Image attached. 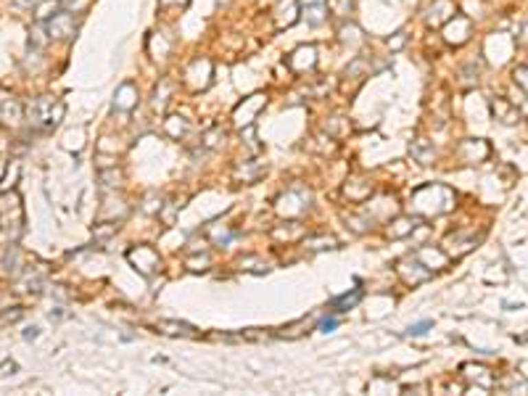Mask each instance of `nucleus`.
<instances>
[{
    "label": "nucleus",
    "mask_w": 528,
    "mask_h": 396,
    "mask_svg": "<svg viewBox=\"0 0 528 396\" xmlns=\"http://www.w3.org/2000/svg\"><path fill=\"white\" fill-rule=\"evenodd\" d=\"M455 193L446 188V185H423L412 193V209L417 217H439V214H446L449 209L455 207Z\"/></svg>",
    "instance_id": "f257e3e1"
},
{
    "label": "nucleus",
    "mask_w": 528,
    "mask_h": 396,
    "mask_svg": "<svg viewBox=\"0 0 528 396\" xmlns=\"http://www.w3.org/2000/svg\"><path fill=\"white\" fill-rule=\"evenodd\" d=\"M64 104L53 95H40L27 106V121L34 130H53L58 121L64 119Z\"/></svg>",
    "instance_id": "f03ea898"
},
{
    "label": "nucleus",
    "mask_w": 528,
    "mask_h": 396,
    "mask_svg": "<svg viewBox=\"0 0 528 396\" xmlns=\"http://www.w3.org/2000/svg\"><path fill=\"white\" fill-rule=\"evenodd\" d=\"M21 224H24V209H21V198L19 193H5L0 198V227H14V235L21 233Z\"/></svg>",
    "instance_id": "7ed1b4c3"
},
{
    "label": "nucleus",
    "mask_w": 528,
    "mask_h": 396,
    "mask_svg": "<svg viewBox=\"0 0 528 396\" xmlns=\"http://www.w3.org/2000/svg\"><path fill=\"white\" fill-rule=\"evenodd\" d=\"M127 259H130V264L135 267L140 275L151 277L161 267V257L156 254V248L151 246H135V248H130L127 251Z\"/></svg>",
    "instance_id": "20e7f679"
},
{
    "label": "nucleus",
    "mask_w": 528,
    "mask_h": 396,
    "mask_svg": "<svg viewBox=\"0 0 528 396\" xmlns=\"http://www.w3.org/2000/svg\"><path fill=\"white\" fill-rule=\"evenodd\" d=\"M211 61L209 58H196V61H190L185 69V82L190 90H196V93H201L209 87L211 82Z\"/></svg>",
    "instance_id": "39448f33"
},
{
    "label": "nucleus",
    "mask_w": 528,
    "mask_h": 396,
    "mask_svg": "<svg viewBox=\"0 0 528 396\" xmlns=\"http://www.w3.org/2000/svg\"><path fill=\"white\" fill-rule=\"evenodd\" d=\"M77 32V19L71 11H58L53 19H48V37L53 40H69Z\"/></svg>",
    "instance_id": "423d86ee"
},
{
    "label": "nucleus",
    "mask_w": 528,
    "mask_h": 396,
    "mask_svg": "<svg viewBox=\"0 0 528 396\" xmlns=\"http://www.w3.org/2000/svg\"><path fill=\"white\" fill-rule=\"evenodd\" d=\"M264 104H267V95H262V93H256V95H251V98H243V104L236 108V124L238 127H246V124H254L256 119V114L264 108Z\"/></svg>",
    "instance_id": "0eeeda50"
},
{
    "label": "nucleus",
    "mask_w": 528,
    "mask_h": 396,
    "mask_svg": "<svg viewBox=\"0 0 528 396\" xmlns=\"http://www.w3.org/2000/svg\"><path fill=\"white\" fill-rule=\"evenodd\" d=\"M468 37H470V21L465 16H457V14H455V16L444 24V40H446L449 45H462V43H468Z\"/></svg>",
    "instance_id": "6e6552de"
},
{
    "label": "nucleus",
    "mask_w": 528,
    "mask_h": 396,
    "mask_svg": "<svg viewBox=\"0 0 528 396\" xmlns=\"http://www.w3.org/2000/svg\"><path fill=\"white\" fill-rule=\"evenodd\" d=\"M288 67L296 71V74H304V71L314 69V67H317V51H314V45L296 48V51L288 56Z\"/></svg>",
    "instance_id": "1a4fd4ad"
},
{
    "label": "nucleus",
    "mask_w": 528,
    "mask_h": 396,
    "mask_svg": "<svg viewBox=\"0 0 528 396\" xmlns=\"http://www.w3.org/2000/svg\"><path fill=\"white\" fill-rule=\"evenodd\" d=\"M396 272H399V277H402L407 286L426 283L428 277H431V270H428V267H423L420 261H412V259H404V261H399V264H396Z\"/></svg>",
    "instance_id": "9d476101"
},
{
    "label": "nucleus",
    "mask_w": 528,
    "mask_h": 396,
    "mask_svg": "<svg viewBox=\"0 0 528 396\" xmlns=\"http://www.w3.org/2000/svg\"><path fill=\"white\" fill-rule=\"evenodd\" d=\"M299 0H280L277 8H275V27L277 30H286L290 27L296 19H299Z\"/></svg>",
    "instance_id": "9b49d317"
},
{
    "label": "nucleus",
    "mask_w": 528,
    "mask_h": 396,
    "mask_svg": "<svg viewBox=\"0 0 528 396\" xmlns=\"http://www.w3.org/2000/svg\"><path fill=\"white\" fill-rule=\"evenodd\" d=\"M457 14V8H455V3L452 0H433V5L428 8V24L431 27H439V24H446L449 19Z\"/></svg>",
    "instance_id": "f8f14e48"
},
{
    "label": "nucleus",
    "mask_w": 528,
    "mask_h": 396,
    "mask_svg": "<svg viewBox=\"0 0 528 396\" xmlns=\"http://www.w3.org/2000/svg\"><path fill=\"white\" fill-rule=\"evenodd\" d=\"M137 106V87L133 82H122L114 93V108L117 111H133Z\"/></svg>",
    "instance_id": "ddd939ff"
},
{
    "label": "nucleus",
    "mask_w": 528,
    "mask_h": 396,
    "mask_svg": "<svg viewBox=\"0 0 528 396\" xmlns=\"http://www.w3.org/2000/svg\"><path fill=\"white\" fill-rule=\"evenodd\" d=\"M373 183H367V180H349L346 185H343V193H346V198L352 201V204H362V201H367L370 196H373Z\"/></svg>",
    "instance_id": "4468645a"
},
{
    "label": "nucleus",
    "mask_w": 528,
    "mask_h": 396,
    "mask_svg": "<svg viewBox=\"0 0 528 396\" xmlns=\"http://www.w3.org/2000/svg\"><path fill=\"white\" fill-rule=\"evenodd\" d=\"M0 267H3V275L16 277L21 272V251H19L16 243H8L5 251H3V259H0Z\"/></svg>",
    "instance_id": "2eb2a0df"
},
{
    "label": "nucleus",
    "mask_w": 528,
    "mask_h": 396,
    "mask_svg": "<svg viewBox=\"0 0 528 396\" xmlns=\"http://www.w3.org/2000/svg\"><path fill=\"white\" fill-rule=\"evenodd\" d=\"M415 257L428 270H444V264H446V254L439 251V248H433V246H420Z\"/></svg>",
    "instance_id": "dca6fc26"
},
{
    "label": "nucleus",
    "mask_w": 528,
    "mask_h": 396,
    "mask_svg": "<svg viewBox=\"0 0 528 396\" xmlns=\"http://www.w3.org/2000/svg\"><path fill=\"white\" fill-rule=\"evenodd\" d=\"M0 117H3L5 124H16V121L24 117L21 104H19L14 95H8V93H0Z\"/></svg>",
    "instance_id": "f3484780"
},
{
    "label": "nucleus",
    "mask_w": 528,
    "mask_h": 396,
    "mask_svg": "<svg viewBox=\"0 0 528 396\" xmlns=\"http://www.w3.org/2000/svg\"><path fill=\"white\" fill-rule=\"evenodd\" d=\"M304 19L312 27H320L328 19V0H304Z\"/></svg>",
    "instance_id": "a211bd4d"
},
{
    "label": "nucleus",
    "mask_w": 528,
    "mask_h": 396,
    "mask_svg": "<svg viewBox=\"0 0 528 396\" xmlns=\"http://www.w3.org/2000/svg\"><path fill=\"white\" fill-rule=\"evenodd\" d=\"M417 224H420V217H396V220L389 224V238H404V235H412Z\"/></svg>",
    "instance_id": "6ab92c4d"
},
{
    "label": "nucleus",
    "mask_w": 528,
    "mask_h": 396,
    "mask_svg": "<svg viewBox=\"0 0 528 396\" xmlns=\"http://www.w3.org/2000/svg\"><path fill=\"white\" fill-rule=\"evenodd\" d=\"M156 327H159L161 333H170V336H187V338H196V336H198L190 325H185V323H174V320H161Z\"/></svg>",
    "instance_id": "aec40b11"
},
{
    "label": "nucleus",
    "mask_w": 528,
    "mask_h": 396,
    "mask_svg": "<svg viewBox=\"0 0 528 396\" xmlns=\"http://www.w3.org/2000/svg\"><path fill=\"white\" fill-rule=\"evenodd\" d=\"M273 235L275 238H286V241H296V238L304 235V227H301L299 222H286V224H280V227H275Z\"/></svg>",
    "instance_id": "412c9836"
},
{
    "label": "nucleus",
    "mask_w": 528,
    "mask_h": 396,
    "mask_svg": "<svg viewBox=\"0 0 528 396\" xmlns=\"http://www.w3.org/2000/svg\"><path fill=\"white\" fill-rule=\"evenodd\" d=\"M58 8H61V0H45L34 8V16H37V21H48L58 14Z\"/></svg>",
    "instance_id": "4be33fe9"
},
{
    "label": "nucleus",
    "mask_w": 528,
    "mask_h": 396,
    "mask_svg": "<svg viewBox=\"0 0 528 396\" xmlns=\"http://www.w3.org/2000/svg\"><path fill=\"white\" fill-rule=\"evenodd\" d=\"M412 154H415V159H417L420 164H431V159H433V148L428 145V140H417V143L412 145Z\"/></svg>",
    "instance_id": "5701e85b"
},
{
    "label": "nucleus",
    "mask_w": 528,
    "mask_h": 396,
    "mask_svg": "<svg viewBox=\"0 0 528 396\" xmlns=\"http://www.w3.org/2000/svg\"><path fill=\"white\" fill-rule=\"evenodd\" d=\"M167 132H170L172 138H183L187 132V121L183 117H170L167 119Z\"/></svg>",
    "instance_id": "b1692460"
},
{
    "label": "nucleus",
    "mask_w": 528,
    "mask_h": 396,
    "mask_svg": "<svg viewBox=\"0 0 528 396\" xmlns=\"http://www.w3.org/2000/svg\"><path fill=\"white\" fill-rule=\"evenodd\" d=\"M359 299H362V293H359V291H354L352 296L346 293V296H341V299H336V301H333V310H336V312H349L352 307H354V304H357Z\"/></svg>",
    "instance_id": "393cba45"
},
{
    "label": "nucleus",
    "mask_w": 528,
    "mask_h": 396,
    "mask_svg": "<svg viewBox=\"0 0 528 396\" xmlns=\"http://www.w3.org/2000/svg\"><path fill=\"white\" fill-rule=\"evenodd\" d=\"M304 246H307V248H312V251H320V248H336V246H338V241H336V238H330V235H328V238L323 235V238H307V241H304Z\"/></svg>",
    "instance_id": "a878e982"
},
{
    "label": "nucleus",
    "mask_w": 528,
    "mask_h": 396,
    "mask_svg": "<svg viewBox=\"0 0 528 396\" xmlns=\"http://www.w3.org/2000/svg\"><path fill=\"white\" fill-rule=\"evenodd\" d=\"M328 11L336 16H346L352 11V0H328Z\"/></svg>",
    "instance_id": "bb28decb"
},
{
    "label": "nucleus",
    "mask_w": 528,
    "mask_h": 396,
    "mask_svg": "<svg viewBox=\"0 0 528 396\" xmlns=\"http://www.w3.org/2000/svg\"><path fill=\"white\" fill-rule=\"evenodd\" d=\"M222 140H225V130L214 127V130H209V132L204 135V145L206 148H217Z\"/></svg>",
    "instance_id": "cd10ccee"
},
{
    "label": "nucleus",
    "mask_w": 528,
    "mask_h": 396,
    "mask_svg": "<svg viewBox=\"0 0 528 396\" xmlns=\"http://www.w3.org/2000/svg\"><path fill=\"white\" fill-rule=\"evenodd\" d=\"M494 111H499V114L505 117L502 121H515V119H518V114H515V111H512L510 106L505 104L502 98H496V101H494Z\"/></svg>",
    "instance_id": "c85d7f7f"
},
{
    "label": "nucleus",
    "mask_w": 528,
    "mask_h": 396,
    "mask_svg": "<svg viewBox=\"0 0 528 396\" xmlns=\"http://www.w3.org/2000/svg\"><path fill=\"white\" fill-rule=\"evenodd\" d=\"M404 45H407V32H396V37L389 40V48H391V51H402Z\"/></svg>",
    "instance_id": "c756f323"
},
{
    "label": "nucleus",
    "mask_w": 528,
    "mask_h": 396,
    "mask_svg": "<svg viewBox=\"0 0 528 396\" xmlns=\"http://www.w3.org/2000/svg\"><path fill=\"white\" fill-rule=\"evenodd\" d=\"M69 8H71V14H82L87 5H90V0H64Z\"/></svg>",
    "instance_id": "7c9ffc66"
},
{
    "label": "nucleus",
    "mask_w": 528,
    "mask_h": 396,
    "mask_svg": "<svg viewBox=\"0 0 528 396\" xmlns=\"http://www.w3.org/2000/svg\"><path fill=\"white\" fill-rule=\"evenodd\" d=\"M14 373H16V362L8 360V362H3V364H0V380L8 378V375H14Z\"/></svg>",
    "instance_id": "2f4dec72"
},
{
    "label": "nucleus",
    "mask_w": 528,
    "mask_h": 396,
    "mask_svg": "<svg viewBox=\"0 0 528 396\" xmlns=\"http://www.w3.org/2000/svg\"><path fill=\"white\" fill-rule=\"evenodd\" d=\"M515 82L528 90V67H520V69H515Z\"/></svg>",
    "instance_id": "473e14b6"
},
{
    "label": "nucleus",
    "mask_w": 528,
    "mask_h": 396,
    "mask_svg": "<svg viewBox=\"0 0 528 396\" xmlns=\"http://www.w3.org/2000/svg\"><path fill=\"white\" fill-rule=\"evenodd\" d=\"M206 264H209V254H204L201 259H190V261H187L190 270H206Z\"/></svg>",
    "instance_id": "72a5a7b5"
},
{
    "label": "nucleus",
    "mask_w": 528,
    "mask_h": 396,
    "mask_svg": "<svg viewBox=\"0 0 528 396\" xmlns=\"http://www.w3.org/2000/svg\"><path fill=\"white\" fill-rule=\"evenodd\" d=\"M428 327H431V323H417V325H412L407 330V336H423Z\"/></svg>",
    "instance_id": "f704fd0d"
},
{
    "label": "nucleus",
    "mask_w": 528,
    "mask_h": 396,
    "mask_svg": "<svg viewBox=\"0 0 528 396\" xmlns=\"http://www.w3.org/2000/svg\"><path fill=\"white\" fill-rule=\"evenodd\" d=\"M19 317H21V310L16 307L14 312H5V314L0 317V325H5V323H14V320H19Z\"/></svg>",
    "instance_id": "c9c22d12"
},
{
    "label": "nucleus",
    "mask_w": 528,
    "mask_h": 396,
    "mask_svg": "<svg viewBox=\"0 0 528 396\" xmlns=\"http://www.w3.org/2000/svg\"><path fill=\"white\" fill-rule=\"evenodd\" d=\"M161 8H170V5H187V0H159Z\"/></svg>",
    "instance_id": "e433bc0d"
},
{
    "label": "nucleus",
    "mask_w": 528,
    "mask_h": 396,
    "mask_svg": "<svg viewBox=\"0 0 528 396\" xmlns=\"http://www.w3.org/2000/svg\"><path fill=\"white\" fill-rule=\"evenodd\" d=\"M333 327H336V320H325V323H320V330H325V333L333 330Z\"/></svg>",
    "instance_id": "4c0bfd02"
},
{
    "label": "nucleus",
    "mask_w": 528,
    "mask_h": 396,
    "mask_svg": "<svg viewBox=\"0 0 528 396\" xmlns=\"http://www.w3.org/2000/svg\"><path fill=\"white\" fill-rule=\"evenodd\" d=\"M37 336H40V333H37V327H32V330H27V333H24V338H27V341H32V338H37Z\"/></svg>",
    "instance_id": "58836bf2"
}]
</instances>
